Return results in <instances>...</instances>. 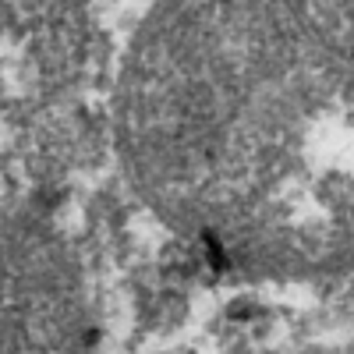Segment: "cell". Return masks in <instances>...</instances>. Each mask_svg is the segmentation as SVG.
<instances>
[{"label":"cell","instance_id":"obj_1","mask_svg":"<svg viewBox=\"0 0 354 354\" xmlns=\"http://www.w3.org/2000/svg\"><path fill=\"white\" fill-rule=\"evenodd\" d=\"M131 124L149 188L234 259H354V0H181Z\"/></svg>","mask_w":354,"mask_h":354}]
</instances>
